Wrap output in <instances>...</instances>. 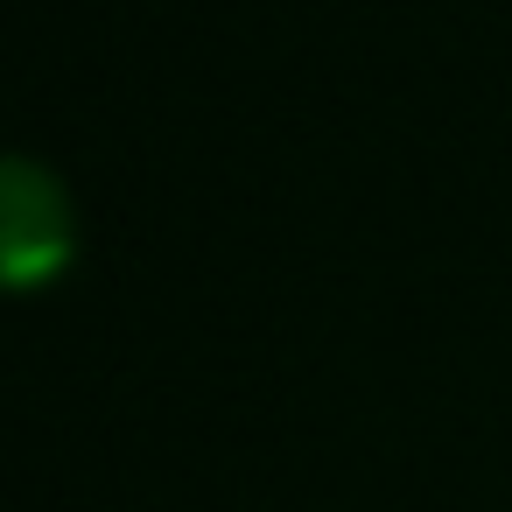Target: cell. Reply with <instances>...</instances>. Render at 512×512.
<instances>
[{
	"label": "cell",
	"instance_id": "obj_1",
	"mask_svg": "<svg viewBox=\"0 0 512 512\" xmlns=\"http://www.w3.org/2000/svg\"><path fill=\"white\" fill-rule=\"evenodd\" d=\"M78 253V204L36 155H0V288H43Z\"/></svg>",
	"mask_w": 512,
	"mask_h": 512
}]
</instances>
